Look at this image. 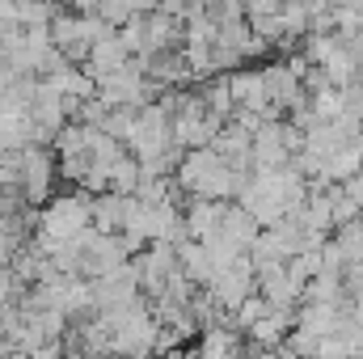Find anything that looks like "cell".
Masks as SVG:
<instances>
[{
	"mask_svg": "<svg viewBox=\"0 0 363 359\" xmlns=\"http://www.w3.org/2000/svg\"><path fill=\"white\" fill-rule=\"evenodd\" d=\"M55 186V153H47V144H26L21 148V194L26 203H43Z\"/></svg>",
	"mask_w": 363,
	"mask_h": 359,
	"instance_id": "1",
	"label": "cell"
},
{
	"mask_svg": "<svg viewBox=\"0 0 363 359\" xmlns=\"http://www.w3.org/2000/svg\"><path fill=\"white\" fill-rule=\"evenodd\" d=\"M207 292H211V300H216L220 309H237L245 296H254L258 287H254V263H250V254H241L228 270H220Z\"/></svg>",
	"mask_w": 363,
	"mask_h": 359,
	"instance_id": "2",
	"label": "cell"
},
{
	"mask_svg": "<svg viewBox=\"0 0 363 359\" xmlns=\"http://www.w3.org/2000/svg\"><path fill=\"white\" fill-rule=\"evenodd\" d=\"M127 64H131V51L123 47L118 30H114V34H106V38H97V43L89 47V55H85V72H89L97 85H101V81H110L114 72H123Z\"/></svg>",
	"mask_w": 363,
	"mask_h": 359,
	"instance_id": "3",
	"label": "cell"
},
{
	"mask_svg": "<svg viewBox=\"0 0 363 359\" xmlns=\"http://www.w3.org/2000/svg\"><path fill=\"white\" fill-rule=\"evenodd\" d=\"M224 216V199H190L182 207V224H186V241H203L207 233H216Z\"/></svg>",
	"mask_w": 363,
	"mask_h": 359,
	"instance_id": "4",
	"label": "cell"
},
{
	"mask_svg": "<svg viewBox=\"0 0 363 359\" xmlns=\"http://www.w3.org/2000/svg\"><path fill=\"white\" fill-rule=\"evenodd\" d=\"M216 233H220L224 241H233V245H237V250L245 254V250L254 245V237H258L262 228H258V220H254V216H250V211H245L241 203H224V216H220Z\"/></svg>",
	"mask_w": 363,
	"mask_h": 359,
	"instance_id": "5",
	"label": "cell"
},
{
	"mask_svg": "<svg viewBox=\"0 0 363 359\" xmlns=\"http://www.w3.org/2000/svg\"><path fill=\"white\" fill-rule=\"evenodd\" d=\"M228 93H233V106H241V110H254V114H262L271 101H267V85H262V72L254 68H241V72H228Z\"/></svg>",
	"mask_w": 363,
	"mask_h": 359,
	"instance_id": "6",
	"label": "cell"
},
{
	"mask_svg": "<svg viewBox=\"0 0 363 359\" xmlns=\"http://www.w3.org/2000/svg\"><path fill=\"white\" fill-rule=\"evenodd\" d=\"M190 359H241V338L228 326H207L199 330V347L190 351Z\"/></svg>",
	"mask_w": 363,
	"mask_h": 359,
	"instance_id": "7",
	"label": "cell"
},
{
	"mask_svg": "<svg viewBox=\"0 0 363 359\" xmlns=\"http://www.w3.org/2000/svg\"><path fill=\"white\" fill-rule=\"evenodd\" d=\"M291 321H296V309H267V313L250 326L254 347H283V338H287Z\"/></svg>",
	"mask_w": 363,
	"mask_h": 359,
	"instance_id": "8",
	"label": "cell"
},
{
	"mask_svg": "<svg viewBox=\"0 0 363 359\" xmlns=\"http://www.w3.org/2000/svg\"><path fill=\"white\" fill-rule=\"evenodd\" d=\"M135 182H140V161L131 153H123L114 165H110V190L114 194H135Z\"/></svg>",
	"mask_w": 363,
	"mask_h": 359,
	"instance_id": "9",
	"label": "cell"
}]
</instances>
